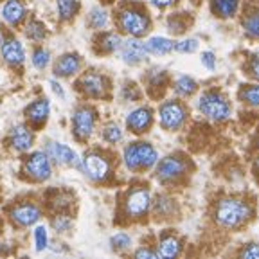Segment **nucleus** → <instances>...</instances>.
Listing matches in <instances>:
<instances>
[{
    "instance_id": "obj_33",
    "label": "nucleus",
    "mask_w": 259,
    "mask_h": 259,
    "mask_svg": "<svg viewBox=\"0 0 259 259\" xmlns=\"http://www.w3.org/2000/svg\"><path fill=\"white\" fill-rule=\"evenodd\" d=\"M31 60H32V65H34L36 69L44 70V69H47V65L51 63V53L44 47H36L34 51H32Z\"/></svg>"
},
{
    "instance_id": "obj_30",
    "label": "nucleus",
    "mask_w": 259,
    "mask_h": 259,
    "mask_svg": "<svg viewBox=\"0 0 259 259\" xmlns=\"http://www.w3.org/2000/svg\"><path fill=\"white\" fill-rule=\"evenodd\" d=\"M25 36L32 41H44L47 36V29L40 20H31L25 25Z\"/></svg>"
},
{
    "instance_id": "obj_21",
    "label": "nucleus",
    "mask_w": 259,
    "mask_h": 259,
    "mask_svg": "<svg viewBox=\"0 0 259 259\" xmlns=\"http://www.w3.org/2000/svg\"><path fill=\"white\" fill-rule=\"evenodd\" d=\"M182 252V241L173 234L162 236L160 241H158V255L160 257H177Z\"/></svg>"
},
{
    "instance_id": "obj_29",
    "label": "nucleus",
    "mask_w": 259,
    "mask_h": 259,
    "mask_svg": "<svg viewBox=\"0 0 259 259\" xmlns=\"http://www.w3.org/2000/svg\"><path fill=\"white\" fill-rule=\"evenodd\" d=\"M173 89H175V92H177V96L189 97L198 90V83H196L191 76H180L177 81H175Z\"/></svg>"
},
{
    "instance_id": "obj_43",
    "label": "nucleus",
    "mask_w": 259,
    "mask_h": 259,
    "mask_svg": "<svg viewBox=\"0 0 259 259\" xmlns=\"http://www.w3.org/2000/svg\"><path fill=\"white\" fill-rule=\"evenodd\" d=\"M134 255H135V257L155 259V257H158V252H153V250H150V248H146V247H141V248H137V250L134 252Z\"/></svg>"
},
{
    "instance_id": "obj_44",
    "label": "nucleus",
    "mask_w": 259,
    "mask_h": 259,
    "mask_svg": "<svg viewBox=\"0 0 259 259\" xmlns=\"http://www.w3.org/2000/svg\"><path fill=\"white\" fill-rule=\"evenodd\" d=\"M49 85H51V89H53V92L56 94L58 97H65V90H63V87H61L56 79H51V81H49Z\"/></svg>"
},
{
    "instance_id": "obj_35",
    "label": "nucleus",
    "mask_w": 259,
    "mask_h": 259,
    "mask_svg": "<svg viewBox=\"0 0 259 259\" xmlns=\"http://www.w3.org/2000/svg\"><path fill=\"white\" fill-rule=\"evenodd\" d=\"M177 53H182V54H191V53H196L198 51V40H194V38H186V40H180L175 44V49Z\"/></svg>"
},
{
    "instance_id": "obj_28",
    "label": "nucleus",
    "mask_w": 259,
    "mask_h": 259,
    "mask_svg": "<svg viewBox=\"0 0 259 259\" xmlns=\"http://www.w3.org/2000/svg\"><path fill=\"white\" fill-rule=\"evenodd\" d=\"M56 9H58V16H60L61 20L69 22L79 11V2L77 0H56Z\"/></svg>"
},
{
    "instance_id": "obj_12",
    "label": "nucleus",
    "mask_w": 259,
    "mask_h": 259,
    "mask_svg": "<svg viewBox=\"0 0 259 259\" xmlns=\"http://www.w3.org/2000/svg\"><path fill=\"white\" fill-rule=\"evenodd\" d=\"M79 90L85 94L87 97H94V99H99V97H105L108 92V79H106L103 74H97L94 70H89L81 76L79 79Z\"/></svg>"
},
{
    "instance_id": "obj_18",
    "label": "nucleus",
    "mask_w": 259,
    "mask_h": 259,
    "mask_svg": "<svg viewBox=\"0 0 259 259\" xmlns=\"http://www.w3.org/2000/svg\"><path fill=\"white\" fill-rule=\"evenodd\" d=\"M79 69H81V58L76 53L63 54L54 63V74L58 77H70L79 72Z\"/></svg>"
},
{
    "instance_id": "obj_10",
    "label": "nucleus",
    "mask_w": 259,
    "mask_h": 259,
    "mask_svg": "<svg viewBox=\"0 0 259 259\" xmlns=\"http://www.w3.org/2000/svg\"><path fill=\"white\" fill-rule=\"evenodd\" d=\"M97 112L92 106H79L72 115V134L79 141H87L94 134Z\"/></svg>"
},
{
    "instance_id": "obj_19",
    "label": "nucleus",
    "mask_w": 259,
    "mask_h": 259,
    "mask_svg": "<svg viewBox=\"0 0 259 259\" xmlns=\"http://www.w3.org/2000/svg\"><path fill=\"white\" fill-rule=\"evenodd\" d=\"M25 15H27V9H25L24 0H8L2 8V18L11 27H18L24 22Z\"/></svg>"
},
{
    "instance_id": "obj_32",
    "label": "nucleus",
    "mask_w": 259,
    "mask_h": 259,
    "mask_svg": "<svg viewBox=\"0 0 259 259\" xmlns=\"http://www.w3.org/2000/svg\"><path fill=\"white\" fill-rule=\"evenodd\" d=\"M103 139L108 144H117V142L122 141V128L115 122H110L103 128Z\"/></svg>"
},
{
    "instance_id": "obj_3",
    "label": "nucleus",
    "mask_w": 259,
    "mask_h": 259,
    "mask_svg": "<svg viewBox=\"0 0 259 259\" xmlns=\"http://www.w3.org/2000/svg\"><path fill=\"white\" fill-rule=\"evenodd\" d=\"M122 160L128 171H148L158 162V151L150 142H130L122 151Z\"/></svg>"
},
{
    "instance_id": "obj_7",
    "label": "nucleus",
    "mask_w": 259,
    "mask_h": 259,
    "mask_svg": "<svg viewBox=\"0 0 259 259\" xmlns=\"http://www.w3.org/2000/svg\"><path fill=\"white\" fill-rule=\"evenodd\" d=\"M155 177L162 184H173L178 182L182 177H186L189 171V160L184 155H167L162 160L155 164Z\"/></svg>"
},
{
    "instance_id": "obj_9",
    "label": "nucleus",
    "mask_w": 259,
    "mask_h": 259,
    "mask_svg": "<svg viewBox=\"0 0 259 259\" xmlns=\"http://www.w3.org/2000/svg\"><path fill=\"white\" fill-rule=\"evenodd\" d=\"M24 173L34 182H45L53 175V162L45 151H34L25 157Z\"/></svg>"
},
{
    "instance_id": "obj_1",
    "label": "nucleus",
    "mask_w": 259,
    "mask_h": 259,
    "mask_svg": "<svg viewBox=\"0 0 259 259\" xmlns=\"http://www.w3.org/2000/svg\"><path fill=\"white\" fill-rule=\"evenodd\" d=\"M255 214V209L248 200L241 196H227L222 198L214 207V222L225 231H236L247 225Z\"/></svg>"
},
{
    "instance_id": "obj_42",
    "label": "nucleus",
    "mask_w": 259,
    "mask_h": 259,
    "mask_svg": "<svg viewBox=\"0 0 259 259\" xmlns=\"http://www.w3.org/2000/svg\"><path fill=\"white\" fill-rule=\"evenodd\" d=\"M202 65L205 67V69L209 70H214L216 69V56L214 53H210V51H205V53H202Z\"/></svg>"
},
{
    "instance_id": "obj_17",
    "label": "nucleus",
    "mask_w": 259,
    "mask_h": 259,
    "mask_svg": "<svg viewBox=\"0 0 259 259\" xmlns=\"http://www.w3.org/2000/svg\"><path fill=\"white\" fill-rule=\"evenodd\" d=\"M32 142H34V134L25 124H16L11 130V134H9V144L18 153H24V151L31 150Z\"/></svg>"
},
{
    "instance_id": "obj_41",
    "label": "nucleus",
    "mask_w": 259,
    "mask_h": 259,
    "mask_svg": "<svg viewBox=\"0 0 259 259\" xmlns=\"http://www.w3.org/2000/svg\"><path fill=\"white\" fill-rule=\"evenodd\" d=\"M167 29H169V32H173V34H180V32L186 31V24L178 20V16H171L169 20H167Z\"/></svg>"
},
{
    "instance_id": "obj_26",
    "label": "nucleus",
    "mask_w": 259,
    "mask_h": 259,
    "mask_svg": "<svg viewBox=\"0 0 259 259\" xmlns=\"http://www.w3.org/2000/svg\"><path fill=\"white\" fill-rule=\"evenodd\" d=\"M241 25H243V31L247 32L248 36L259 40V8L247 11V15L243 16Z\"/></svg>"
},
{
    "instance_id": "obj_24",
    "label": "nucleus",
    "mask_w": 259,
    "mask_h": 259,
    "mask_svg": "<svg viewBox=\"0 0 259 259\" xmlns=\"http://www.w3.org/2000/svg\"><path fill=\"white\" fill-rule=\"evenodd\" d=\"M151 207L157 218H169L175 212V200L167 194H158L157 198L151 200Z\"/></svg>"
},
{
    "instance_id": "obj_5",
    "label": "nucleus",
    "mask_w": 259,
    "mask_h": 259,
    "mask_svg": "<svg viewBox=\"0 0 259 259\" xmlns=\"http://www.w3.org/2000/svg\"><path fill=\"white\" fill-rule=\"evenodd\" d=\"M151 210V193L146 186H137L126 193L122 212L130 220H142Z\"/></svg>"
},
{
    "instance_id": "obj_37",
    "label": "nucleus",
    "mask_w": 259,
    "mask_h": 259,
    "mask_svg": "<svg viewBox=\"0 0 259 259\" xmlns=\"http://www.w3.org/2000/svg\"><path fill=\"white\" fill-rule=\"evenodd\" d=\"M166 81H167V74L164 72V70H158V69H155V70H151V74H150V89H164L166 87Z\"/></svg>"
},
{
    "instance_id": "obj_4",
    "label": "nucleus",
    "mask_w": 259,
    "mask_h": 259,
    "mask_svg": "<svg viewBox=\"0 0 259 259\" xmlns=\"http://www.w3.org/2000/svg\"><path fill=\"white\" fill-rule=\"evenodd\" d=\"M198 110L203 117H207L212 122H223L231 119L232 106L225 96L218 90H207L200 96Z\"/></svg>"
},
{
    "instance_id": "obj_40",
    "label": "nucleus",
    "mask_w": 259,
    "mask_h": 259,
    "mask_svg": "<svg viewBox=\"0 0 259 259\" xmlns=\"http://www.w3.org/2000/svg\"><path fill=\"white\" fill-rule=\"evenodd\" d=\"M239 257L245 259H259V243H247L239 252Z\"/></svg>"
},
{
    "instance_id": "obj_49",
    "label": "nucleus",
    "mask_w": 259,
    "mask_h": 259,
    "mask_svg": "<svg viewBox=\"0 0 259 259\" xmlns=\"http://www.w3.org/2000/svg\"><path fill=\"white\" fill-rule=\"evenodd\" d=\"M0 229H2V220H0Z\"/></svg>"
},
{
    "instance_id": "obj_2",
    "label": "nucleus",
    "mask_w": 259,
    "mask_h": 259,
    "mask_svg": "<svg viewBox=\"0 0 259 259\" xmlns=\"http://www.w3.org/2000/svg\"><path fill=\"white\" fill-rule=\"evenodd\" d=\"M117 25L122 32L130 36L142 38L148 34L151 27V20L146 9L139 4H124L117 11Z\"/></svg>"
},
{
    "instance_id": "obj_25",
    "label": "nucleus",
    "mask_w": 259,
    "mask_h": 259,
    "mask_svg": "<svg viewBox=\"0 0 259 259\" xmlns=\"http://www.w3.org/2000/svg\"><path fill=\"white\" fill-rule=\"evenodd\" d=\"M97 45H99V53L112 54L115 51H119L122 45V38L119 36L117 32H105L97 38Z\"/></svg>"
},
{
    "instance_id": "obj_31",
    "label": "nucleus",
    "mask_w": 259,
    "mask_h": 259,
    "mask_svg": "<svg viewBox=\"0 0 259 259\" xmlns=\"http://www.w3.org/2000/svg\"><path fill=\"white\" fill-rule=\"evenodd\" d=\"M110 22V16H108V11L103 8H94L90 9L89 13V24L92 25L94 29H105Z\"/></svg>"
},
{
    "instance_id": "obj_27",
    "label": "nucleus",
    "mask_w": 259,
    "mask_h": 259,
    "mask_svg": "<svg viewBox=\"0 0 259 259\" xmlns=\"http://www.w3.org/2000/svg\"><path fill=\"white\" fill-rule=\"evenodd\" d=\"M238 97L239 101L245 103V105L259 108V81L250 83V85H243L238 92Z\"/></svg>"
},
{
    "instance_id": "obj_23",
    "label": "nucleus",
    "mask_w": 259,
    "mask_h": 259,
    "mask_svg": "<svg viewBox=\"0 0 259 259\" xmlns=\"http://www.w3.org/2000/svg\"><path fill=\"white\" fill-rule=\"evenodd\" d=\"M175 49V41L164 36H151L146 41V51L148 54H155V56H166Z\"/></svg>"
},
{
    "instance_id": "obj_8",
    "label": "nucleus",
    "mask_w": 259,
    "mask_h": 259,
    "mask_svg": "<svg viewBox=\"0 0 259 259\" xmlns=\"http://www.w3.org/2000/svg\"><path fill=\"white\" fill-rule=\"evenodd\" d=\"M158 121L166 132H177L187 121V108L184 103L171 99V101L162 103L158 108Z\"/></svg>"
},
{
    "instance_id": "obj_48",
    "label": "nucleus",
    "mask_w": 259,
    "mask_h": 259,
    "mask_svg": "<svg viewBox=\"0 0 259 259\" xmlns=\"http://www.w3.org/2000/svg\"><path fill=\"white\" fill-rule=\"evenodd\" d=\"M101 2H105V4H112L113 0H101Z\"/></svg>"
},
{
    "instance_id": "obj_22",
    "label": "nucleus",
    "mask_w": 259,
    "mask_h": 259,
    "mask_svg": "<svg viewBox=\"0 0 259 259\" xmlns=\"http://www.w3.org/2000/svg\"><path fill=\"white\" fill-rule=\"evenodd\" d=\"M239 9V0H210V11L218 18H232Z\"/></svg>"
},
{
    "instance_id": "obj_11",
    "label": "nucleus",
    "mask_w": 259,
    "mask_h": 259,
    "mask_svg": "<svg viewBox=\"0 0 259 259\" xmlns=\"http://www.w3.org/2000/svg\"><path fill=\"white\" fill-rule=\"evenodd\" d=\"M45 153L49 155L51 162H56L60 166H72L81 169L83 167V162L77 157V153L69 148L67 144H60V142H47L45 146Z\"/></svg>"
},
{
    "instance_id": "obj_16",
    "label": "nucleus",
    "mask_w": 259,
    "mask_h": 259,
    "mask_svg": "<svg viewBox=\"0 0 259 259\" xmlns=\"http://www.w3.org/2000/svg\"><path fill=\"white\" fill-rule=\"evenodd\" d=\"M0 56H2V60L6 63L11 65V67H20L25 61V49L18 40L8 38V40H4L2 45H0Z\"/></svg>"
},
{
    "instance_id": "obj_15",
    "label": "nucleus",
    "mask_w": 259,
    "mask_h": 259,
    "mask_svg": "<svg viewBox=\"0 0 259 259\" xmlns=\"http://www.w3.org/2000/svg\"><path fill=\"white\" fill-rule=\"evenodd\" d=\"M121 54H122V61L128 65H137L141 61L146 60L148 56V51H146V44L141 41L139 38L130 36L126 41H122L121 45Z\"/></svg>"
},
{
    "instance_id": "obj_39",
    "label": "nucleus",
    "mask_w": 259,
    "mask_h": 259,
    "mask_svg": "<svg viewBox=\"0 0 259 259\" xmlns=\"http://www.w3.org/2000/svg\"><path fill=\"white\" fill-rule=\"evenodd\" d=\"M247 74L252 77V79L259 81V51L250 54L247 61Z\"/></svg>"
},
{
    "instance_id": "obj_34",
    "label": "nucleus",
    "mask_w": 259,
    "mask_h": 259,
    "mask_svg": "<svg viewBox=\"0 0 259 259\" xmlns=\"http://www.w3.org/2000/svg\"><path fill=\"white\" fill-rule=\"evenodd\" d=\"M110 245L115 252H124L132 247V236H128L126 232H117L110 238Z\"/></svg>"
},
{
    "instance_id": "obj_6",
    "label": "nucleus",
    "mask_w": 259,
    "mask_h": 259,
    "mask_svg": "<svg viewBox=\"0 0 259 259\" xmlns=\"http://www.w3.org/2000/svg\"><path fill=\"white\" fill-rule=\"evenodd\" d=\"M81 162H83L81 171L87 175L90 182L105 184L112 177V160L105 153H101V151H89L85 157L81 158Z\"/></svg>"
},
{
    "instance_id": "obj_20",
    "label": "nucleus",
    "mask_w": 259,
    "mask_h": 259,
    "mask_svg": "<svg viewBox=\"0 0 259 259\" xmlns=\"http://www.w3.org/2000/svg\"><path fill=\"white\" fill-rule=\"evenodd\" d=\"M49 113H51V103H49V99H36V101L31 103L25 108V117L32 124H44L49 119Z\"/></svg>"
},
{
    "instance_id": "obj_14",
    "label": "nucleus",
    "mask_w": 259,
    "mask_h": 259,
    "mask_svg": "<svg viewBox=\"0 0 259 259\" xmlns=\"http://www.w3.org/2000/svg\"><path fill=\"white\" fill-rule=\"evenodd\" d=\"M9 216L16 227H31L40 222L41 210L36 203H20V205L13 207Z\"/></svg>"
},
{
    "instance_id": "obj_45",
    "label": "nucleus",
    "mask_w": 259,
    "mask_h": 259,
    "mask_svg": "<svg viewBox=\"0 0 259 259\" xmlns=\"http://www.w3.org/2000/svg\"><path fill=\"white\" fill-rule=\"evenodd\" d=\"M150 2L155 6V8H158V9H166V8H169V6L173 4L175 0H150Z\"/></svg>"
},
{
    "instance_id": "obj_47",
    "label": "nucleus",
    "mask_w": 259,
    "mask_h": 259,
    "mask_svg": "<svg viewBox=\"0 0 259 259\" xmlns=\"http://www.w3.org/2000/svg\"><path fill=\"white\" fill-rule=\"evenodd\" d=\"M4 40H6V36H4V32L0 31V45H2V41H4Z\"/></svg>"
},
{
    "instance_id": "obj_38",
    "label": "nucleus",
    "mask_w": 259,
    "mask_h": 259,
    "mask_svg": "<svg viewBox=\"0 0 259 259\" xmlns=\"http://www.w3.org/2000/svg\"><path fill=\"white\" fill-rule=\"evenodd\" d=\"M70 227H72V220H70L67 214H58L56 218L53 220V229L58 232V234L70 231Z\"/></svg>"
},
{
    "instance_id": "obj_13",
    "label": "nucleus",
    "mask_w": 259,
    "mask_h": 259,
    "mask_svg": "<svg viewBox=\"0 0 259 259\" xmlns=\"http://www.w3.org/2000/svg\"><path fill=\"white\" fill-rule=\"evenodd\" d=\"M153 124V110L148 108V106H141V108H135L134 112L128 113L126 117V128L135 135L146 134L148 130Z\"/></svg>"
},
{
    "instance_id": "obj_46",
    "label": "nucleus",
    "mask_w": 259,
    "mask_h": 259,
    "mask_svg": "<svg viewBox=\"0 0 259 259\" xmlns=\"http://www.w3.org/2000/svg\"><path fill=\"white\" fill-rule=\"evenodd\" d=\"M254 173H255V177L259 178V155L255 157V160H254Z\"/></svg>"
},
{
    "instance_id": "obj_36",
    "label": "nucleus",
    "mask_w": 259,
    "mask_h": 259,
    "mask_svg": "<svg viewBox=\"0 0 259 259\" xmlns=\"http://www.w3.org/2000/svg\"><path fill=\"white\" fill-rule=\"evenodd\" d=\"M34 245H36V252H41L49 247V236L47 229L44 225H38L34 229Z\"/></svg>"
}]
</instances>
